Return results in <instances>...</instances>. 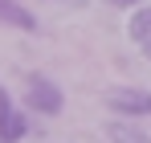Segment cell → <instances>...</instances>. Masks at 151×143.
Returning a JSON list of instances; mask_svg holds the SVG:
<instances>
[{
    "label": "cell",
    "instance_id": "1",
    "mask_svg": "<svg viewBox=\"0 0 151 143\" xmlns=\"http://www.w3.org/2000/svg\"><path fill=\"white\" fill-rule=\"evenodd\" d=\"M25 102L37 110V115H61V106H65V94H61V86L45 78V74H25Z\"/></svg>",
    "mask_w": 151,
    "mask_h": 143
},
{
    "label": "cell",
    "instance_id": "2",
    "mask_svg": "<svg viewBox=\"0 0 151 143\" xmlns=\"http://www.w3.org/2000/svg\"><path fill=\"white\" fill-rule=\"evenodd\" d=\"M106 106L114 115H127V119H147L151 115V90H135V86H119L106 94Z\"/></svg>",
    "mask_w": 151,
    "mask_h": 143
},
{
    "label": "cell",
    "instance_id": "3",
    "mask_svg": "<svg viewBox=\"0 0 151 143\" xmlns=\"http://www.w3.org/2000/svg\"><path fill=\"white\" fill-rule=\"evenodd\" d=\"M29 131L25 115L12 106V98H8V90H0V143H17L21 135Z\"/></svg>",
    "mask_w": 151,
    "mask_h": 143
},
{
    "label": "cell",
    "instance_id": "4",
    "mask_svg": "<svg viewBox=\"0 0 151 143\" xmlns=\"http://www.w3.org/2000/svg\"><path fill=\"white\" fill-rule=\"evenodd\" d=\"M0 25H12V29L33 33V29H37V17L29 12L21 0H0Z\"/></svg>",
    "mask_w": 151,
    "mask_h": 143
},
{
    "label": "cell",
    "instance_id": "5",
    "mask_svg": "<svg viewBox=\"0 0 151 143\" xmlns=\"http://www.w3.org/2000/svg\"><path fill=\"white\" fill-rule=\"evenodd\" d=\"M106 139L110 143H151V135H143V131L131 127V123H110V127H106Z\"/></svg>",
    "mask_w": 151,
    "mask_h": 143
},
{
    "label": "cell",
    "instance_id": "6",
    "mask_svg": "<svg viewBox=\"0 0 151 143\" xmlns=\"http://www.w3.org/2000/svg\"><path fill=\"white\" fill-rule=\"evenodd\" d=\"M127 33H131V41H151V4L147 8H135V17H131V25H127Z\"/></svg>",
    "mask_w": 151,
    "mask_h": 143
},
{
    "label": "cell",
    "instance_id": "7",
    "mask_svg": "<svg viewBox=\"0 0 151 143\" xmlns=\"http://www.w3.org/2000/svg\"><path fill=\"white\" fill-rule=\"evenodd\" d=\"M106 4H114V8H131V4H139V0H106Z\"/></svg>",
    "mask_w": 151,
    "mask_h": 143
},
{
    "label": "cell",
    "instance_id": "8",
    "mask_svg": "<svg viewBox=\"0 0 151 143\" xmlns=\"http://www.w3.org/2000/svg\"><path fill=\"white\" fill-rule=\"evenodd\" d=\"M143 53H147V57H151V41H143Z\"/></svg>",
    "mask_w": 151,
    "mask_h": 143
},
{
    "label": "cell",
    "instance_id": "9",
    "mask_svg": "<svg viewBox=\"0 0 151 143\" xmlns=\"http://www.w3.org/2000/svg\"><path fill=\"white\" fill-rule=\"evenodd\" d=\"M65 4H86V0H65Z\"/></svg>",
    "mask_w": 151,
    "mask_h": 143
}]
</instances>
